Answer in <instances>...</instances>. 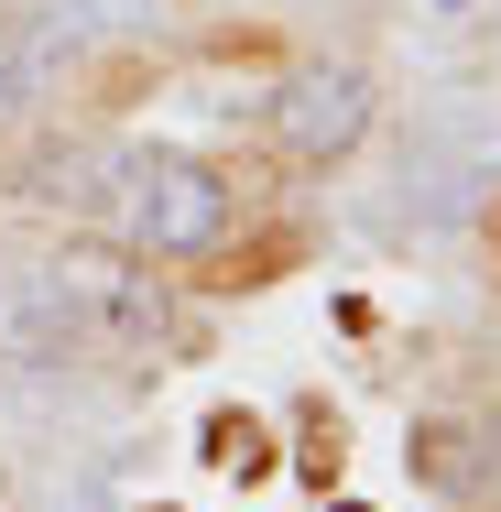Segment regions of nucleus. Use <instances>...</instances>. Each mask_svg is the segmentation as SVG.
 I'll list each match as a JSON object with an SVG mask.
<instances>
[{"instance_id":"1","label":"nucleus","mask_w":501,"mask_h":512,"mask_svg":"<svg viewBox=\"0 0 501 512\" xmlns=\"http://www.w3.org/2000/svg\"><path fill=\"white\" fill-rule=\"evenodd\" d=\"M109 218H120V240L142 251V262H197L229 240V175L207 164V153H175V142H153V153H109Z\"/></svg>"},{"instance_id":"2","label":"nucleus","mask_w":501,"mask_h":512,"mask_svg":"<svg viewBox=\"0 0 501 512\" xmlns=\"http://www.w3.org/2000/svg\"><path fill=\"white\" fill-rule=\"evenodd\" d=\"M44 284H55V306H66L77 338H109V349L164 338V284H153V262L131 240H66L44 262Z\"/></svg>"},{"instance_id":"3","label":"nucleus","mask_w":501,"mask_h":512,"mask_svg":"<svg viewBox=\"0 0 501 512\" xmlns=\"http://www.w3.org/2000/svg\"><path fill=\"white\" fill-rule=\"evenodd\" d=\"M371 120H382V88H371L349 55H316V66H295V77L273 88V142L295 153L305 175L349 164V153L371 142Z\"/></svg>"},{"instance_id":"4","label":"nucleus","mask_w":501,"mask_h":512,"mask_svg":"<svg viewBox=\"0 0 501 512\" xmlns=\"http://www.w3.org/2000/svg\"><path fill=\"white\" fill-rule=\"evenodd\" d=\"M55 11H0V131H22L33 99H44V77H55Z\"/></svg>"},{"instance_id":"5","label":"nucleus","mask_w":501,"mask_h":512,"mask_svg":"<svg viewBox=\"0 0 501 512\" xmlns=\"http://www.w3.org/2000/svg\"><path fill=\"white\" fill-rule=\"evenodd\" d=\"M0 349L11 360H66L77 349V327H66V306H55L44 273H0Z\"/></svg>"},{"instance_id":"6","label":"nucleus","mask_w":501,"mask_h":512,"mask_svg":"<svg viewBox=\"0 0 501 512\" xmlns=\"http://www.w3.org/2000/svg\"><path fill=\"white\" fill-rule=\"evenodd\" d=\"M66 33H142L153 22V0H44Z\"/></svg>"},{"instance_id":"7","label":"nucleus","mask_w":501,"mask_h":512,"mask_svg":"<svg viewBox=\"0 0 501 512\" xmlns=\"http://www.w3.org/2000/svg\"><path fill=\"white\" fill-rule=\"evenodd\" d=\"M491 44H501V0H491Z\"/></svg>"}]
</instances>
